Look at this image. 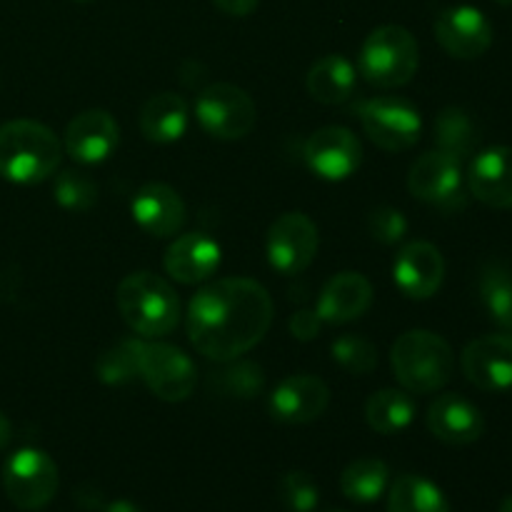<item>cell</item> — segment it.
<instances>
[{"instance_id": "1", "label": "cell", "mask_w": 512, "mask_h": 512, "mask_svg": "<svg viewBox=\"0 0 512 512\" xmlns=\"http://www.w3.org/2000/svg\"><path fill=\"white\" fill-rule=\"evenodd\" d=\"M273 298L250 278H220L203 285L188 305V338L200 355L215 363L243 358L268 335Z\"/></svg>"}, {"instance_id": "2", "label": "cell", "mask_w": 512, "mask_h": 512, "mask_svg": "<svg viewBox=\"0 0 512 512\" xmlns=\"http://www.w3.org/2000/svg\"><path fill=\"white\" fill-rule=\"evenodd\" d=\"M63 158V143L38 120L0 125V175L10 183L35 185L48 180Z\"/></svg>"}, {"instance_id": "3", "label": "cell", "mask_w": 512, "mask_h": 512, "mask_svg": "<svg viewBox=\"0 0 512 512\" xmlns=\"http://www.w3.org/2000/svg\"><path fill=\"white\" fill-rule=\"evenodd\" d=\"M115 303L125 325L145 340H155L175 330L180 320V300L160 275L138 270L120 280Z\"/></svg>"}, {"instance_id": "4", "label": "cell", "mask_w": 512, "mask_h": 512, "mask_svg": "<svg viewBox=\"0 0 512 512\" xmlns=\"http://www.w3.org/2000/svg\"><path fill=\"white\" fill-rule=\"evenodd\" d=\"M390 365L408 393H435L453 378L455 355L448 340L430 330H408L390 350Z\"/></svg>"}, {"instance_id": "5", "label": "cell", "mask_w": 512, "mask_h": 512, "mask_svg": "<svg viewBox=\"0 0 512 512\" xmlns=\"http://www.w3.org/2000/svg\"><path fill=\"white\" fill-rule=\"evenodd\" d=\"M420 65L418 40L403 25H380L365 38L358 73L375 88H403Z\"/></svg>"}, {"instance_id": "6", "label": "cell", "mask_w": 512, "mask_h": 512, "mask_svg": "<svg viewBox=\"0 0 512 512\" xmlns=\"http://www.w3.org/2000/svg\"><path fill=\"white\" fill-rule=\"evenodd\" d=\"M200 128L218 140H243L258 120V108L243 88L233 83H213L195 100Z\"/></svg>"}, {"instance_id": "7", "label": "cell", "mask_w": 512, "mask_h": 512, "mask_svg": "<svg viewBox=\"0 0 512 512\" xmlns=\"http://www.w3.org/2000/svg\"><path fill=\"white\" fill-rule=\"evenodd\" d=\"M58 485V465L38 448L18 450L3 468L5 495L20 510H43L55 498Z\"/></svg>"}, {"instance_id": "8", "label": "cell", "mask_w": 512, "mask_h": 512, "mask_svg": "<svg viewBox=\"0 0 512 512\" xmlns=\"http://www.w3.org/2000/svg\"><path fill=\"white\" fill-rule=\"evenodd\" d=\"M138 378L145 380L150 393L165 403H183L193 395L198 368L180 348L168 343L138 345Z\"/></svg>"}, {"instance_id": "9", "label": "cell", "mask_w": 512, "mask_h": 512, "mask_svg": "<svg viewBox=\"0 0 512 512\" xmlns=\"http://www.w3.org/2000/svg\"><path fill=\"white\" fill-rule=\"evenodd\" d=\"M360 125L365 135L373 140L378 148L388 153H400V150L413 148L423 133V118L413 103L400 98H373L360 100L358 108Z\"/></svg>"}, {"instance_id": "10", "label": "cell", "mask_w": 512, "mask_h": 512, "mask_svg": "<svg viewBox=\"0 0 512 512\" xmlns=\"http://www.w3.org/2000/svg\"><path fill=\"white\" fill-rule=\"evenodd\" d=\"M318 225L300 210L283 213L268 230L265 255L270 268L283 275H300L318 255Z\"/></svg>"}, {"instance_id": "11", "label": "cell", "mask_w": 512, "mask_h": 512, "mask_svg": "<svg viewBox=\"0 0 512 512\" xmlns=\"http://www.w3.org/2000/svg\"><path fill=\"white\" fill-rule=\"evenodd\" d=\"M303 155L318 178L340 183L358 173L363 163V143L343 125H325L305 140Z\"/></svg>"}, {"instance_id": "12", "label": "cell", "mask_w": 512, "mask_h": 512, "mask_svg": "<svg viewBox=\"0 0 512 512\" xmlns=\"http://www.w3.org/2000/svg\"><path fill=\"white\" fill-rule=\"evenodd\" d=\"M435 38L440 48L458 60H475L493 45V25L483 10L473 5H453L435 18Z\"/></svg>"}, {"instance_id": "13", "label": "cell", "mask_w": 512, "mask_h": 512, "mask_svg": "<svg viewBox=\"0 0 512 512\" xmlns=\"http://www.w3.org/2000/svg\"><path fill=\"white\" fill-rule=\"evenodd\" d=\"M408 190L423 203L453 208L463 195V160L443 150L420 155L408 173Z\"/></svg>"}, {"instance_id": "14", "label": "cell", "mask_w": 512, "mask_h": 512, "mask_svg": "<svg viewBox=\"0 0 512 512\" xmlns=\"http://www.w3.org/2000/svg\"><path fill=\"white\" fill-rule=\"evenodd\" d=\"M120 140V125L108 110L90 108L75 115L63 135V150L80 165H98L113 155Z\"/></svg>"}, {"instance_id": "15", "label": "cell", "mask_w": 512, "mask_h": 512, "mask_svg": "<svg viewBox=\"0 0 512 512\" xmlns=\"http://www.w3.org/2000/svg\"><path fill=\"white\" fill-rule=\"evenodd\" d=\"M463 373L485 393L512 388V335H483L468 343L460 355Z\"/></svg>"}, {"instance_id": "16", "label": "cell", "mask_w": 512, "mask_h": 512, "mask_svg": "<svg viewBox=\"0 0 512 512\" xmlns=\"http://www.w3.org/2000/svg\"><path fill=\"white\" fill-rule=\"evenodd\" d=\"M393 280L400 293L410 300H428L445 280V260L433 243L413 240L395 255Z\"/></svg>"}, {"instance_id": "17", "label": "cell", "mask_w": 512, "mask_h": 512, "mask_svg": "<svg viewBox=\"0 0 512 512\" xmlns=\"http://www.w3.org/2000/svg\"><path fill=\"white\" fill-rule=\"evenodd\" d=\"M330 390L320 378L308 373L290 375L270 395V415L285 425H308L328 410Z\"/></svg>"}, {"instance_id": "18", "label": "cell", "mask_w": 512, "mask_h": 512, "mask_svg": "<svg viewBox=\"0 0 512 512\" xmlns=\"http://www.w3.org/2000/svg\"><path fill=\"white\" fill-rule=\"evenodd\" d=\"M133 220L153 238H170L180 233L188 220V208L178 190L165 183H145L130 203Z\"/></svg>"}, {"instance_id": "19", "label": "cell", "mask_w": 512, "mask_h": 512, "mask_svg": "<svg viewBox=\"0 0 512 512\" xmlns=\"http://www.w3.org/2000/svg\"><path fill=\"white\" fill-rule=\"evenodd\" d=\"M373 295V285L363 273L343 270V273L333 275L320 290L315 313L328 325L353 323L368 313L370 305H373Z\"/></svg>"}, {"instance_id": "20", "label": "cell", "mask_w": 512, "mask_h": 512, "mask_svg": "<svg viewBox=\"0 0 512 512\" xmlns=\"http://www.w3.org/2000/svg\"><path fill=\"white\" fill-rule=\"evenodd\" d=\"M165 273L183 285L208 283L220 268V245L205 233H185L165 250Z\"/></svg>"}, {"instance_id": "21", "label": "cell", "mask_w": 512, "mask_h": 512, "mask_svg": "<svg viewBox=\"0 0 512 512\" xmlns=\"http://www.w3.org/2000/svg\"><path fill=\"white\" fill-rule=\"evenodd\" d=\"M428 430L445 445H470L485 433V418L475 403L460 393H445L428 408Z\"/></svg>"}, {"instance_id": "22", "label": "cell", "mask_w": 512, "mask_h": 512, "mask_svg": "<svg viewBox=\"0 0 512 512\" xmlns=\"http://www.w3.org/2000/svg\"><path fill=\"white\" fill-rule=\"evenodd\" d=\"M465 178L475 200L498 210L512 208V148L495 145L478 153Z\"/></svg>"}, {"instance_id": "23", "label": "cell", "mask_w": 512, "mask_h": 512, "mask_svg": "<svg viewBox=\"0 0 512 512\" xmlns=\"http://www.w3.org/2000/svg\"><path fill=\"white\" fill-rule=\"evenodd\" d=\"M305 88L318 103L343 105L348 103L358 88V70L345 55L330 53L315 60L305 78Z\"/></svg>"}, {"instance_id": "24", "label": "cell", "mask_w": 512, "mask_h": 512, "mask_svg": "<svg viewBox=\"0 0 512 512\" xmlns=\"http://www.w3.org/2000/svg\"><path fill=\"white\" fill-rule=\"evenodd\" d=\"M188 120L190 113L183 95L165 90V93L148 98V103L140 110V133L150 143L168 145L183 138L188 130Z\"/></svg>"}, {"instance_id": "25", "label": "cell", "mask_w": 512, "mask_h": 512, "mask_svg": "<svg viewBox=\"0 0 512 512\" xmlns=\"http://www.w3.org/2000/svg\"><path fill=\"white\" fill-rule=\"evenodd\" d=\"M415 413H418V403L405 388L378 390L365 403V420L380 435L403 433L415 420Z\"/></svg>"}, {"instance_id": "26", "label": "cell", "mask_w": 512, "mask_h": 512, "mask_svg": "<svg viewBox=\"0 0 512 512\" xmlns=\"http://www.w3.org/2000/svg\"><path fill=\"white\" fill-rule=\"evenodd\" d=\"M388 512H450V505L433 480L408 473L390 485Z\"/></svg>"}, {"instance_id": "27", "label": "cell", "mask_w": 512, "mask_h": 512, "mask_svg": "<svg viewBox=\"0 0 512 512\" xmlns=\"http://www.w3.org/2000/svg\"><path fill=\"white\" fill-rule=\"evenodd\" d=\"M390 470L378 458L353 460L340 475V490L350 503L370 505L388 490Z\"/></svg>"}, {"instance_id": "28", "label": "cell", "mask_w": 512, "mask_h": 512, "mask_svg": "<svg viewBox=\"0 0 512 512\" xmlns=\"http://www.w3.org/2000/svg\"><path fill=\"white\" fill-rule=\"evenodd\" d=\"M435 140H438V150L463 160L473 155L475 145H478V128L463 108L450 105V108L440 110L435 118Z\"/></svg>"}, {"instance_id": "29", "label": "cell", "mask_w": 512, "mask_h": 512, "mask_svg": "<svg viewBox=\"0 0 512 512\" xmlns=\"http://www.w3.org/2000/svg\"><path fill=\"white\" fill-rule=\"evenodd\" d=\"M223 365L225 368L213 373V378H210V388H215V393L235 400H250L263 393L265 373L258 363L235 358Z\"/></svg>"}, {"instance_id": "30", "label": "cell", "mask_w": 512, "mask_h": 512, "mask_svg": "<svg viewBox=\"0 0 512 512\" xmlns=\"http://www.w3.org/2000/svg\"><path fill=\"white\" fill-rule=\"evenodd\" d=\"M480 298L490 318L512 330V273L505 265L490 263L480 278Z\"/></svg>"}, {"instance_id": "31", "label": "cell", "mask_w": 512, "mask_h": 512, "mask_svg": "<svg viewBox=\"0 0 512 512\" xmlns=\"http://www.w3.org/2000/svg\"><path fill=\"white\" fill-rule=\"evenodd\" d=\"M138 345L140 338H123L105 350L95 363V375L105 385H128L138 378Z\"/></svg>"}, {"instance_id": "32", "label": "cell", "mask_w": 512, "mask_h": 512, "mask_svg": "<svg viewBox=\"0 0 512 512\" xmlns=\"http://www.w3.org/2000/svg\"><path fill=\"white\" fill-rule=\"evenodd\" d=\"M53 198L60 208L83 213V210H90L98 203V185L80 170H63L53 183Z\"/></svg>"}, {"instance_id": "33", "label": "cell", "mask_w": 512, "mask_h": 512, "mask_svg": "<svg viewBox=\"0 0 512 512\" xmlns=\"http://www.w3.org/2000/svg\"><path fill=\"white\" fill-rule=\"evenodd\" d=\"M333 360L350 375H368L378 368V348L363 335H340L330 345Z\"/></svg>"}, {"instance_id": "34", "label": "cell", "mask_w": 512, "mask_h": 512, "mask_svg": "<svg viewBox=\"0 0 512 512\" xmlns=\"http://www.w3.org/2000/svg\"><path fill=\"white\" fill-rule=\"evenodd\" d=\"M280 503L290 512H313L318 508L320 490L318 483L305 470H290L278 483Z\"/></svg>"}, {"instance_id": "35", "label": "cell", "mask_w": 512, "mask_h": 512, "mask_svg": "<svg viewBox=\"0 0 512 512\" xmlns=\"http://www.w3.org/2000/svg\"><path fill=\"white\" fill-rule=\"evenodd\" d=\"M368 230L380 245H395L408 235V218L398 208L380 205V208L370 210Z\"/></svg>"}, {"instance_id": "36", "label": "cell", "mask_w": 512, "mask_h": 512, "mask_svg": "<svg viewBox=\"0 0 512 512\" xmlns=\"http://www.w3.org/2000/svg\"><path fill=\"white\" fill-rule=\"evenodd\" d=\"M290 333H293L295 340H303V343H308V340H315L320 335V330H323V320H320V315L315 313V310H298V313L290 318Z\"/></svg>"}, {"instance_id": "37", "label": "cell", "mask_w": 512, "mask_h": 512, "mask_svg": "<svg viewBox=\"0 0 512 512\" xmlns=\"http://www.w3.org/2000/svg\"><path fill=\"white\" fill-rule=\"evenodd\" d=\"M215 8L223 10L225 15H233V18H245V15L253 13L258 8L260 0H213Z\"/></svg>"}, {"instance_id": "38", "label": "cell", "mask_w": 512, "mask_h": 512, "mask_svg": "<svg viewBox=\"0 0 512 512\" xmlns=\"http://www.w3.org/2000/svg\"><path fill=\"white\" fill-rule=\"evenodd\" d=\"M75 498H78V503L83 505V508H88V510H95V508H100V505H103V498H100L98 490H93L90 495H85L83 490H78V495H75Z\"/></svg>"}, {"instance_id": "39", "label": "cell", "mask_w": 512, "mask_h": 512, "mask_svg": "<svg viewBox=\"0 0 512 512\" xmlns=\"http://www.w3.org/2000/svg\"><path fill=\"white\" fill-rule=\"evenodd\" d=\"M13 438V428H10V420L5 418V413L0 410V450H5V445Z\"/></svg>"}, {"instance_id": "40", "label": "cell", "mask_w": 512, "mask_h": 512, "mask_svg": "<svg viewBox=\"0 0 512 512\" xmlns=\"http://www.w3.org/2000/svg\"><path fill=\"white\" fill-rule=\"evenodd\" d=\"M105 512H143L135 503L130 500H115V503L105 505Z\"/></svg>"}, {"instance_id": "41", "label": "cell", "mask_w": 512, "mask_h": 512, "mask_svg": "<svg viewBox=\"0 0 512 512\" xmlns=\"http://www.w3.org/2000/svg\"><path fill=\"white\" fill-rule=\"evenodd\" d=\"M500 512H512V495H508V498L500 503Z\"/></svg>"}, {"instance_id": "42", "label": "cell", "mask_w": 512, "mask_h": 512, "mask_svg": "<svg viewBox=\"0 0 512 512\" xmlns=\"http://www.w3.org/2000/svg\"><path fill=\"white\" fill-rule=\"evenodd\" d=\"M495 3H498V5H505V8H510L512 0H495Z\"/></svg>"}, {"instance_id": "43", "label": "cell", "mask_w": 512, "mask_h": 512, "mask_svg": "<svg viewBox=\"0 0 512 512\" xmlns=\"http://www.w3.org/2000/svg\"><path fill=\"white\" fill-rule=\"evenodd\" d=\"M75 3H90V0H75Z\"/></svg>"}, {"instance_id": "44", "label": "cell", "mask_w": 512, "mask_h": 512, "mask_svg": "<svg viewBox=\"0 0 512 512\" xmlns=\"http://www.w3.org/2000/svg\"><path fill=\"white\" fill-rule=\"evenodd\" d=\"M330 512H343V510H330Z\"/></svg>"}]
</instances>
